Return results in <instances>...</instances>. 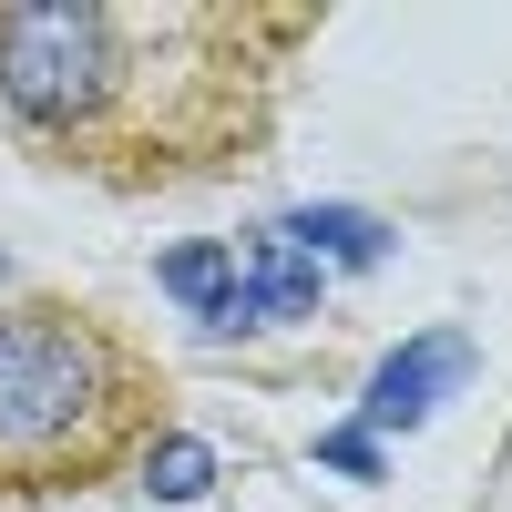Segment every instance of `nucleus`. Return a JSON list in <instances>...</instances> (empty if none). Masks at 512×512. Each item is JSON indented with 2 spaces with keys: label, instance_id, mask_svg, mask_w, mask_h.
<instances>
[{
  "label": "nucleus",
  "instance_id": "f257e3e1",
  "mask_svg": "<svg viewBox=\"0 0 512 512\" xmlns=\"http://www.w3.org/2000/svg\"><path fill=\"white\" fill-rule=\"evenodd\" d=\"M318 11L246 0H0V123L52 175L164 195L256 164Z\"/></svg>",
  "mask_w": 512,
  "mask_h": 512
},
{
  "label": "nucleus",
  "instance_id": "f03ea898",
  "mask_svg": "<svg viewBox=\"0 0 512 512\" xmlns=\"http://www.w3.org/2000/svg\"><path fill=\"white\" fill-rule=\"evenodd\" d=\"M175 390L123 318L62 287H0V502H72L164 441Z\"/></svg>",
  "mask_w": 512,
  "mask_h": 512
},
{
  "label": "nucleus",
  "instance_id": "7ed1b4c3",
  "mask_svg": "<svg viewBox=\"0 0 512 512\" xmlns=\"http://www.w3.org/2000/svg\"><path fill=\"white\" fill-rule=\"evenodd\" d=\"M461 369H472V349H461V338H410V349L369 379V420H379V431H410V420H431V400L451 390Z\"/></svg>",
  "mask_w": 512,
  "mask_h": 512
},
{
  "label": "nucleus",
  "instance_id": "20e7f679",
  "mask_svg": "<svg viewBox=\"0 0 512 512\" xmlns=\"http://www.w3.org/2000/svg\"><path fill=\"white\" fill-rule=\"evenodd\" d=\"M318 308V267L297 256L287 236H256L246 267H236V318L226 328H256V318H308Z\"/></svg>",
  "mask_w": 512,
  "mask_h": 512
},
{
  "label": "nucleus",
  "instance_id": "39448f33",
  "mask_svg": "<svg viewBox=\"0 0 512 512\" xmlns=\"http://www.w3.org/2000/svg\"><path fill=\"white\" fill-rule=\"evenodd\" d=\"M164 297H185L205 328L236 318V246H175L164 256Z\"/></svg>",
  "mask_w": 512,
  "mask_h": 512
},
{
  "label": "nucleus",
  "instance_id": "423d86ee",
  "mask_svg": "<svg viewBox=\"0 0 512 512\" xmlns=\"http://www.w3.org/2000/svg\"><path fill=\"white\" fill-rule=\"evenodd\" d=\"M287 236H297V246H338L349 267H369V256H379V226H369V216H297Z\"/></svg>",
  "mask_w": 512,
  "mask_h": 512
}]
</instances>
